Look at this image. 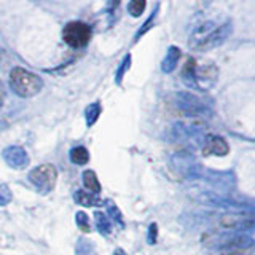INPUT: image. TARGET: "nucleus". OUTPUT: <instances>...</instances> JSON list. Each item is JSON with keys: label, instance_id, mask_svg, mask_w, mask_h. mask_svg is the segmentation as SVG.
<instances>
[{"label": "nucleus", "instance_id": "nucleus-10", "mask_svg": "<svg viewBox=\"0 0 255 255\" xmlns=\"http://www.w3.org/2000/svg\"><path fill=\"white\" fill-rule=\"evenodd\" d=\"M220 223H222V227H225V228H230V227H241V225H244V219L236 217V215L230 214V215H223V217L220 219Z\"/></svg>", "mask_w": 255, "mask_h": 255}, {"label": "nucleus", "instance_id": "nucleus-11", "mask_svg": "<svg viewBox=\"0 0 255 255\" xmlns=\"http://www.w3.org/2000/svg\"><path fill=\"white\" fill-rule=\"evenodd\" d=\"M77 225L80 227V230L88 233L91 228H90V220H88V215L85 212H78L77 214Z\"/></svg>", "mask_w": 255, "mask_h": 255}, {"label": "nucleus", "instance_id": "nucleus-7", "mask_svg": "<svg viewBox=\"0 0 255 255\" xmlns=\"http://www.w3.org/2000/svg\"><path fill=\"white\" fill-rule=\"evenodd\" d=\"M70 159L75 164H86L90 161V153H88V150L85 147H75L70 151Z\"/></svg>", "mask_w": 255, "mask_h": 255}, {"label": "nucleus", "instance_id": "nucleus-1", "mask_svg": "<svg viewBox=\"0 0 255 255\" xmlns=\"http://www.w3.org/2000/svg\"><path fill=\"white\" fill-rule=\"evenodd\" d=\"M10 86L19 98H32L42 91L43 82L32 72L22 67H14L10 74Z\"/></svg>", "mask_w": 255, "mask_h": 255}, {"label": "nucleus", "instance_id": "nucleus-2", "mask_svg": "<svg viewBox=\"0 0 255 255\" xmlns=\"http://www.w3.org/2000/svg\"><path fill=\"white\" fill-rule=\"evenodd\" d=\"M62 38L72 48H83L91 40V27L82 21L69 22L62 30Z\"/></svg>", "mask_w": 255, "mask_h": 255}, {"label": "nucleus", "instance_id": "nucleus-6", "mask_svg": "<svg viewBox=\"0 0 255 255\" xmlns=\"http://www.w3.org/2000/svg\"><path fill=\"white\" fill-rule=\"evenodd\" d=\"M83 183L88 188V191L93 195H98L101 191V183L98 180V175H96L94 171H85L83 172Z\"/></svg>", "mask_w": 255, "mask_h": 255}, {"label": "nucleus", "instance_id": "nucleus-4", "mask_svg": "<svg viewBox=\"0 0 255 255\" xmlns=\"http://www.w3.org/2000/svg\"><path fill=\"white\" fill-rule=\"evenodd\" d=\"M185 72H188V78L193 80L196 83H203L209 80V83H212L215 77H217V70L212 64L207 62H196L195 59H190L185 66Z\"/></svg>", "mask_w": 255, "mask_h": 255}, {"label": "nucleus", "instance_id": "nucleus-13", "mask_svg": "<svg viewBox=\"0 0 255 255\" xmlns=\"http://www.w3.org/2000/svg\"><path fill=\"white\" fill-rule=\"evenodd\" d=\"M5 96H6V93H5V86H3L2 82H0V109H2L3 102H5Z\"/></svg>", "mask_w": 255, "mask_h": 255}, {"label": "nucleus", "instance_id": "nucleus-12", "mask_svg": "<svg viewBox=\"0 0 255 255\" xmlns=\"http://www.w3.org/2000/svg\"><path fill=\"white\" fill-rule=\"evenodd\" d=\"M10 199H11V196H10V191H8V188L3 187V185H0V204H6Z\"/></svg>", "mask_w": 255, "mask_h": 255}, {"label": "nucleus", "instance_id": "nucleus-3", "mask_svg": "<svg viewBox=\"0 0 255 255\" xmlns=\"http://www.w3.org/2000/svg\"><path fill=\"white\" fill-rule=\"evenodd\" d=\"M29 180L42 191H50L54 188L58 180V169L53 164H40L29 174Z\"/></svg>", "mask_w": 255, "mask_h": 255}, {"label": "nucleus", "instance_id": "nucleus-5", "mask_svg": "<svg viewBox=\"0 0 255 255\" xmlns=\"http://www.w3.org/2000/svg\"><path fill=\"white\" fill-rule=\"evenodd\" d=\"M230 151L228 143L225 139L219 137V135H209L204 147V155H217V156H225Z\"/></svg>", "mask_w": 255, "mask_h": 255}, {"label": "nucleus", "instance_id": "nucleus-9", "mask_svg": "<svg viewBox=\"0 0 255 255\" xmlns=\"http://www.w3.org/2000/svg\"><path fill=\"white\" fill-rule=\"evenodd\" d=\"M145 5H147V0H131L129 5H128V11H129L134 18H139L143 13V10H145Z\"/></svg>", "mask_w": 255, "mask_h": 255}, {"label": "nucleus", "instance_id": "nucleus-8", "mask_svg": "<svg viewBox=\"0 0 255 255\" xmlns=\"http://www.w3.org/2000/svg\"><path fill=\"white\" fill-rule=\"evenodd\" d=\"M75 199L83 206H98V204H101V201L98 198L93 196L91 193H86V191H77Z\"/></svg>", "mask_w": 255, "mask_h": 255}]
</instances>
